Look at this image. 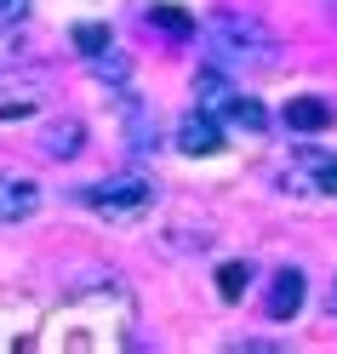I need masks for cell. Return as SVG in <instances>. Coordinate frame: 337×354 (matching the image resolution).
Listing matches in <instances>:
<instances>
[{
    "instance_id": "6da1fadb",
    "label": "cell",
    "mask_w": 337,
    "mask_h": 354,
    "mask_svg": "<svg viewBox=\"0 0 337 354\" xmlns=\"http://www.w3.org/2000/svg\"><path fill=\"white\" fill-rule=\"evenodd\" d=\"M206 52L217 69H235V75H252V69H268V63L280 57L275 35H268L263 24H252V17L240 12H223L206 24Z\"/></svg>"
},
{
    "instance_id": "7a4b0ae2",
    "label": "cell",
    "mask_w": 337,
    "mask_h": 354,
    "mask_svg": "<svg viewBox=\"0 0 337 354\" xmlns=\"http://www.w3.org/2000/svg\"><path fill=\"white\" fill-rule=\"evenodd\" d=\"M194 109H200V115H212L217 126L252 131V138H257V131H268V109H263L257 97H246L240 86L229 80V69H217V63L194 75Z\"/></svg>"
},
{
    "instance_id": "3957f363",
    "label": "cell",
    "mask_w": 337,
    "mask_h": 354,
    "mask_svg": "<svg viewBox=\"0 0 337 354\" xmlns=\"http://www.w3.org/2000/svg\"><path fill=\"white\" fill-rule=\"evenodd\" d=\"M86 206H92V212H103L109 223H131V217H143V212L154 206V183H149L143 171L109 177V183H98V189H86Z\"/></svg>"
},
{
    "instance_id": "277c9868",
    "label": "cell",
    "mask_w": 337,
    "mask_h": 354,
    "mask_svg": "<svg viewBox=\"0 0 337 354\" xmlns=\"http://www.w3.org/2000/svg\"><path fill=\"white\" fill-rule=\"evenodd\" d=\"M303 292H309V280H303V269H280L275 280H268L263 315H268V320H298V308H303Z\"/></svg>"
},
{
    "instance_id": "5b68a950",
    "label": "cell",
    "mask_w": 337,
    "mask_h": 354,
    "mask_svg": "<svg viewBox=\"0 0 337 354\" xmlns=\"http://www.w3.org/2000/svg\"><path fill=\"white\" fill-rule=\"evenodd\" d=\"M291 183L314 194H337V154H298L291 160Z\"/></svg>"
},
{
    "instance_id": "8992f818",
    "label": "cell",
    "mask_w": 337,
    "mask_h": 354,
    "mask_svg": "<svg viewBox=\"0 0 337 354\" xmlns=\"http://www.w3.org/2000/svg\"><path fill=\"white\" fill-rule=\"evenodd\" d=\"M40 206V189L29 183V177H6L0 171V223H24V217H35Z\"/></svg>"
},
{
    "instance_id": "52a82bcc",
    "label": "cell",
    "mask_w": 337,
    "mask_h": 354,
    "mask_svg": "<svg viewBox=\"0 0 337 354\" xmlns=\"http://www.w3.org/2000/svg\"><path fill=\"white\" fill-rule=\"evenodd\" d=\"M280 120L298 131V138H314V131L331 126V103H326V97H291V103L280 109Z\"/></svg>"
},
{
    "instance_id": "ba28073f",
    "label": "cell",
    "mask_w": 337,
    "mask_h": 354,
    "mask_svg": "<svg viewBox=\"0 0 337 354\" xmlns=\"http://www.w3.org/2000/svg\"><path fill=\"white\" fill-rule=\"evenodd\" d=\"M177 149H183V154H217V149H223V126L194 109V115L177 126Z\"/></svg>"
},
{
    "instance_id": "9c48e42d",
    "label": "cell",
    "mask_w": 337,
    "mask_h": 354,
    "mask_svg": "<svg viewBox=\"0 0 337 354\" xmlns=\"http://www.w3.org/2000/svg\"><path fill=\"white\" fill-rule=\"evenodd\" d=\"M75 46L86 57H103V52H115V35H109V24H75Z\"/></svg>"
},
{
    "instance_id": "30bf717a",
    "label": "cell",
    "mask_w": 337,
    "mask_h": 354,
    "mask_svg": "<svg viewBox=\"0 0 337 354\" xmlns=\"http://www.w3.org/2000/svg\"><path fill=\"white\" fill-rule=\"evenodd\" d=\"M246 280H252V263H223V269H217V292L235 303V297L246 292Z\"/></svg>"
},
{
    "instance_id": "8fae6325",
    "label": "cell",
    "mask_w": 337,
    "mask_h": 354,
    "mask_svg": "<svg viewBox=\"0 0 337 354\" xmlns=\"http://www.w3.org/2000/svg\"><path fill=\"white\" fill-rule=\"evenodd\" d=\"M35 109H40V92H29V86H24V92H0V120L35 115Z\"/></svg>"
},
{
    "instance_id": "7c38bea8",
    "label": "cell",
    "mask_w": 337,
    "mask_h": 354,
    "mask_svg": "<svg viewBox=\"0 0 337 354\" xmlns=\"http://www.w3.org/2000/svg\"><path fill=\"white\" fill-rule=\"evenodd\" d=\"M80 143H86V131H80V126L69 120V126H63V131H52V138H46V154H75Z\"/></svg>"
},
{
    "instance_id": "4fadbf2b",
    "label": "cell",
    "mask_w": 337,
    "mask_h": 354,
    "mask_svg": "<svg viewBox=\"0 0 337 354\" xmlns=\"http://www.w3.org/2000/svg\"><path fill=\"white\" fill-rule=\"evenodd\" d=\"M149 17H154V24H166V29H177V35H194V24H189V17L177 12V6H154Z\"/></svg>"
},
{
    "instance_id": "5bb4252c",
    "label": "cell",
    "mask_w": 337,
    "mask_h": 354,
    "mask_svg": "<svg viewBox=\"0 0 337 354\" xmlns=\"http://www.w3.org/2000/svg\"><path fill=\"white\" fill-rule=\"evenodd\" d=\"M331 315H337V280H331Z\"/></svg>"
}]
</instances>
